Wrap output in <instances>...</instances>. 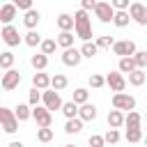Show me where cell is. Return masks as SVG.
Masks as SVG:
<instances>
[{
	"instance_id": "28",
	"label": "cell",
	"mask_w": 147,
	"mask_h": 147,
	"mask_svg": "<svg viewBox=\"0 0 147 147\" xmlns=\"http://www.w3.org/2000/svg\"><path fill=\"white\" fill-rule=\"evenodd\" d=\"M30 106L28 103H18L16 108H14V117L18 119V122H25V119H30Z\"/></svg>"
},
{
	"instance_id": "36",
	"label": "cell",
	"mask_w": 147,
	"mask_h": 147,
	"mask_svg": "<svg viewBox=\"0 0 147 147\" xmlns=\"http://www.w3.org/2000/svg\"><path fill=\"white\" fill-rule=\"evenodd\" d=\"M124 136H126L129 142H140V140H142V129H140V126H136V129H126Z\"/></svg>"
},
{
	"instance_id": "45",
	"label": "cell",
	"mask_w": 147,
	"mask_h": 147,
	"mask_svg": "<svg viewBox=\"0 0 147 147\" xmlns=\"http://www.w3.org/2000/svg\"><path fill=\"white\" fill-rule=\"evenodd\" d=\"M9 147H25L21 140H14V142H9Z\"/></svg>"
},
{
	"instance_id": "11",
	"label": "cell",
	"mask_w": 147,
	"mask_h": 147,
	"mask_svg": "<svg viewBox=\"0 0 147 147\" xmlns=\"http://www.w3.org/2000/svg\"><path fill=\"white\" fill-rule=\"evenodd\" d=\"M103 83H106L113 92H124V87H126V80H124V76H122L119 71H110V74L103 78Z\"/></svg>"
},
{
	"instance_id": "15",
	"label": "cell",
	"mask_w": 147,
	"mask_h": 147,
	"mask_svg": "<svg viewBox=\"0 0 147 147\" xmlns=\"http://www.w3.org/2000/svg\"><path fill=\"white\" fill-rule=\"evenodd\" d=\"M16 14H18V9H16L11 2H7V5H0V21H2L5 25H9V23L16 18Z\"/></svg>"
},
{
	"instance_id": "38",
	"label": "cell",
	"mask_w": 147,
	"mask_h": 147,
	"mask_svg": "<svg viewBox=\"0 0 147 147\" xmlns=\"http://www.w3.org/2000/svg\"><path fill=\"white\" fill-rule=\"evenodd\" d=\"M103 142H108V145H117V142H119V131H117V129H108V131L103 133Z\"/></svg>"
},
{
	"instance_id": "5",
	"label": "cell",
	"mask_w": 147,
	"mask_h": 147,
	"mask_svg": "<svg viewBox=\"0 0 147 147\" xmlns=\"http://www.w3.org/2000/svg\"><path fill=\"white\" fill-rule=\"evenodd\" d=\"M113 108H117V110H133L136 108V99L131 96V94H126V92H115L113 94Z\"/></svg>"
},
{
	"instance_id": "4",
	"label": "cell",
	"mask_w": 147,
	"mask_h": 147,
	"mask_svg": "<svg viewBox=\"0 0 147 147\" xmlns=\"http://www.w3.org/2000/svg\"><path fill=\"white\" fill-rule=\"evenodd\" d=\"M0 85H2V90H7V92H11V90H16L18 85H21V74L11 67V69H5V74L0 76Z\"/></svg>"
},
{
	"instance_id": "46",
	"label": "cell",
	"mask_w": 147,
	"mask_h": 147,
	"mask_svg": "<svg viewBox=\"0 0 147 147\" xmlns=\"http://www.w3.org/2000/svg\"><path fill=\"white\" fill-rule=\"evenodd\" d=\"M64 147H74V145H64Z\"/></svg>"
},
{
	"instance_id": "2",
	"label": "cell",
	"mask_w": 147,
	"mask_h": 147,
	"mask_svg": "<svg viewBox=\"0 0 147 147\" xmlns=\"http://www.w3.org/2000/svg\"><path fill=\"white\" fill-rule=\"evenodd\" d=\"M0 129L5 133H16L18 131V119L14 117V110L0 106Z\"/></svg>"
},
{
	"instance_id": "8",
	"label": "cell",
	"mask_w": 147,
	"mask_h": 147,
	"mask_svg": "<svg viewBox=\"0 0 147 147\" xmlns=\"http://www.w3.org/2000/svg\"><path fill=\"white\" fill-rule=\"evenodd\" d=\"M126 11H129V16H131L138 25H147V7H145L142 2H129Z\"/></svg>"
},
{
	"instance_id": "40",
	"label": "cell",
	"mask_w": 147,
	"mask_h": 147,
	"mask_svg": "<svg viewBox=\"0 0 147 147\" xmlns=\"http://www.w3.org/2000/svg\"><path fill=\"white\" fill-rule=\"evenodd\" d=\"M106 83H103V76H99V74H92L90 76V87H94V90H99V87H103Z\"/></svg>"
},
{
	"instance_id": "3",
	"label": "cell",
	"mask_w": 147,
	"mask_h": 147,
	"mask_svg": "<svg viewBox=\"0 0 147 147\" xmlns=\"http://www.w3.org/2000/svg\"><path fill=\"white\" fill-rule=\"evenodd\" d=\"M41 103H44V108L46 110H60V106H62V99H60V92H55V90H51V87H46V90H41Z\"/></svg>"
},
{
	"instance_id": "27",
	"label": "cell",
	"mask_w": 147,
	"mask_h": 147,
	"mask_svg": "<svg viewBox=\"0 0 147 147\" xmlns=\"http://www.w3.org/2000/svg\"><path fill=\"white\" fill-rule=\"evenodd\" d=\"M60 110H62V115H64L67 119H71V117H76V115H78V106H76L74 101H62Z\"/></svg>"
},
{
	"instance_id": "33",
	"label": "cell",
	"mask_w": 147,
	"mask_h": 147,
	"mask_svg": "<svg viewBox=\"0 0 147 147\" xmlns=\"http://www.w3.org/2000/svg\"><path fill=\"white\" fill-rule=\"evenodd\" d=\"M39 48H41L44 55H53L55 48H57V44H55V39H41L39 41Z\"/></svg>"
},
{
	"instance_id": "34",
	"label": "cell",
	"mask_w": 147,
	"mask_h": 147,
	"mask_svg": "<svg viewBox=\"0 0 147 147\" xmlns=\"http://www.w3.org/2000/svg\"><path fill=\"white\" fill-rule=\"evenodd\" d=\"M87 99H90V92H87L85 87H76V90H74V99H71V101H74L76 106H80V103H85Z\"/></svg>"
},
{
	"instance_id": "7",
	"label": "cell",
	"mask_w": 147,
	"mask_h": 147,
	"mask_svg": "<svg viewBox=\"0 0 147 147\" xmlns=\"http://www.w3.org/2000/svg\"><path fill=\"white\" fill-rule=\"evenodd\" d=\"M113 14H115V9L110 7L108 0H99V2H94V16H96L101 23H110V21H113Z\"/></svg>"
},
{
	"instance_id": "44",
	"label": "cell",
	"mask_w": 147,
	"mask_h": 147,
	"mask_svg": "<svg viewBox=\"0 0 147 147\" xmlns=\"http://www.w3.org/2000/svg\"><path fill=\"white\" fill-rule=\"evenodd\" d=\"M94 2H96V0H80V9L90 11V9H94Z\"/></svg>"
},
{
	"instance_id": "25",
	"label": "cell",
	"mask_w": 147,
	"mask_h": 147,
	"mask_svg": "<svg viewBox=\"0 0 147 147\" xmlns=\"http://www.w3.org/2000/svg\"><path fill=\"white\" fill-rule=\"evenodd\" d=\"M133 69H138V67H136V62H133L131 55L119 57V64H117V71H119V74H129V71H133Z\"/></svg>"
},
{
	"instance_id": "32",
	"label": "cell",
	"mask_w": 147,
	"mask_h": 147,
	"mask_svg": "<svg viewBox=\"0 0 147 147\" xmlns=\"http://www.w3.org/2000/svg\"><path fill=\"white\" fill-rule=\"evenodd\" d=\"M37 140L39 142H51L53 140V129L51 126H37Z\"/></svg>"
},
{
	"instance_id": "18",
	"label": "cell",
	"mask_w": 147,
	"mask_h": 147,
	"mask_svg": "<svg viewBox=\"0 0 147 147\" xmlns=\"http://www.w3.org/2000/svg\"><path fill=\"white\" fill-rule=\"evenodd\" d=\"M129 21H131V16H129V11H126V9H115V14H113V21H110V23H115L117 28H126V25H129Z\"/></svg>"
},
{
	"instance_id": "12",
	"label": "cell",
	"mask_w": 147,
	"mask_h": 147,
	"mask_svg": "<svg viewBox=\"0 0 147 147\" xmlns=\"http://www.w3.org/2000/svg\"><path fill=\"white\" fill-rule=\"evenodd\" d=\"M80 60H83V55H80V51L74 48V46H69V48L62 51V62H64L67 67H78Z\"/></svg>"
},
{
	"instance_id": "37",
	"label": "cell",
	"mask_w": 147,
	"mask_h": 147,
	"mask_svg": "<svg viewBox=\"0 0 147 147\" xmlns=\"http://www.w3.org/2000/svg\"><path fill=\"white\" fill-rule=\"evenodd\" d=\"M39 103H41V90L32 87V90H30V94H28V106L32 108V106H39Z\"/></svg>"
},
{
	"instance_id": "6",
	"label": "cell",
	"mask_w": 147,
	"mask_h": 147,
	"mask_svg": "<svg viewBox=\"0 0 147 147\" xmlns=\"http://www.w3.org/2000/svg\"><path fill=\"white\" fill-rule=\"evenodd\" d=\"M30 117L37 122V126H51V124H53V113L46 110L44 106H32Z\"/></svg>"
},
{
	"instance_id": "41",
	"label": "cell",
	"mask_w": 147,
	"mask_h": 147,
	"mask_svg": "<svg viewBox=\"0 0 147 147\" xmlns=\"http://www.w3.org/2000/svg\"><path fill=\"white\" fill-rule=\"evenodd\" d=\"M87 142H90V147H103V145H106V142H103V136H99V133H92Z\"/></svg>"
},
{
	"instance_id": "26",
	"label": "cell",
	"mask_w": 147,
	"mask_h": 147,
	"mask_svg": "<svg viewBox=\"0 0 147 147\" xmlns=\"http://www.w3.org/2000/svg\"><path fill=\"white\" fill-rule=\"evenodd\" d=\"M55 23H57L60 30H74V16L71 14H60L55 18Z\"/></svg>"
},
{
	"instance_id": "14",
	"label": "cell",
	"mask_w": 147,
	"mask_h": 147,
	"mask_svg": "<svg viewBox=\"0 0 147 147\" xmlns=\"http://www.w3.org/2000/svg\"><path fill=\"white\" fill-rule=\"evenodd\" d=\"M39 21H41V14H39L34 7L25 9V16H23V25H25L28 30H34V28L39 25Z\"/></svg>"
},
{
	"instance_id": "20",
	"label": "cell",
	"mask_w": 147,
	"mask_h": 147,
	"mask_svg": "<svg viewBox=\"0 0 147 147\" xmlns=\"http://www.w3.org/2000/svg\"><path fill=\"white\" fill-rule=\"evenodd\" d=\"M67 85H69V80H67V76H64V74H55V76H51V83H48V87H51V90L62 92Z\"/></svg>"
},
{
	"instance_id": "1",
	"label": "cell",
	"mask_w": 147,
	"mask_h": 147,
	"mask_svg": "<svg viewBox=\"0 0 147 147\" xmlns=\"http://www.w3.org/2000/svg\"><path fill=\"white\" fill-rule=\"evenodd\" d=\"M74 32L78 39L83 41H90L92 39V21H90V11L85 9H78L74 14Z\"/></svg>"
},
{
	"instance_id": "42",
	"label": "cell",
	"mask_w": 147,
	"mask_h": 147,
	"mask_svg": "<svg viewBox=\"0 0 147 147\" xmlns=\"http://www.w3.org/2000/svg\"><path fill=\"white\" fill-rule=\"evenodd\" d=\"M11 5H14L16 9H23V11H25V9L32 7V0H11Z\"/></svg>"
},
{
	"instance_id": "10",
	"label": "cell",
	"mask_w": 147,
	"mask_h": 147,
	"mask_svg": "<svg viewBox=\"0 0 147 147\" xmlns=\"http://www.w3.org/2000/svg\"><path fill=\"white\" fill-rule=\"evenodd\" d=\"M113 53L115 55H119V57H126V55H133L138 48H136V41H131V39H124V41H113Z\"/></svg>"
},
{
	"instance_id": "29",
	"label": "cell",
	"mask_w": 147,
	"mask_h": 147,
	"mask_svg": "<svg viewBox=\"0 0 147 147\" xmlns=\"http://www.w3.org/2000/svg\"><path fill=\"white\" fill-rule=\"evenodd\" d=\"M78 51H80V55H83V57H94V55L99 53V48H96V44H94V41H83V46H80Z\"/></svg>"
},
{
	"instance_id": "30",
	"label": "cell",
	"mask_w": 147,
	"mask_h": 147,
	"mask_svg": "<svg viewBox=\"0 0 147 147\" xmlns=\"http://www.w3.org/2000/svg\"><path fill=\"white\" fill-rule=\"evenodd\" d=\"M14 60H16V55H14L11 51L0 53V69H2V71H5V69H11V67H14Z\"/></svg>"
},
{
	"instance_id": "13",
	"label": "cell",
	"mask_w": 147,
	"mask_h": 147,
	"mask_svg": "<svg viewBox=\"0 0 147 147\" xmlns=\"http://www.w3.org/2000/svg\"><path fill=\"white\" fill-rule=\"evenodd\" d=\"M76 117H80L83 122H92V119H96V106H94V103H90V101L80 103V106H78V115H76Z\"/></svg>"
},
{
	"instance_id": "22",
	"label": "cell",
	"mask_w": 147,
	"mask_h": 147,
	"mask_svg": "<svg viewBox=\"0 0 147 147\" xmlns=\"http://www.w3.org/2000/svg\"><path fill=\"white\" fill-rule=\"evenodd\" d=\"M48 83H51V76L44 74V71H37V74L32 76V87H37V90H46Z\"/></svg>"
},
{
	"instance_id": "31",
	"label": "cell",
	"mask_w": 147,
	"mask_h": 147,
	"mask_svg": "<svg viewBox=\"0 0 147 147\" xmlns=\"http://www.w3.org/2000/svg\"><path fill=\"white\" fill-rule=\"evenodd\" d=\"M23 41H25L30 48H34V46H39V41H41V34H39L37 30H28V32H25V37H23Z\"/></svg>"
},
{
	"instance_id": "16",
	"label": "cell",
	"mask_w": 147,
	"mask_h": 147,
	"mask_svg": "<svg viewBox=\"0 0 147 147\" xmlns=\"http://www.w3.org/2000/svg\"><path fill=\"white\" fill-rule=\"evenodd\" d=\"M142 124V115L133 108V110H129V115H124V124L122 126H126V129H136V126H140Z\"/></svg>"
},
{
	"instance_id": "35",
	"label": "cell",
	"mask_w": 147,
	"mask_h": 147,
	"mask_svg": "<svg viewBox=\"0 0 147 147\" xmlns=\"http://www.w3.org/2000/svg\"><path fill=\"white\" fill-rule=\"evenodd\" d=\"M131 57H133V62H136L138 69H145L147 67V51H136Z\"/></svg>"
},
{
	"instance_id": "17",
	"label": "cell",
	"mask_w": 147,
	"mask_h": 147,
	"mask_svg": "<svg viewBox=\"0 0 147 147\" xmlns=\"http://www.w3.org/2000/svg\"><path fill=\"white\" fill-rule=\"evenodd\" d=\"M74 32L71 30H60V34H57V39H55V44L60 46V48H69V46H74Z\"/></svg>"
},
{
	"instance_id": "39",
	"label": "cell",
	"mask_w": 147,
	"mask_h": 147,
	"mask_svg": "<svg viewBox=\"0 0 147 147\" xmlns=\"http://www.w3.org/2000/svg\"><path fill=\"white\" fill-rule=\"evenodd\" d=\"M113 41H115V39H113L110 34H101V37H96V41H94V44H96V48L101 51V48H110V46H113Z\"/></svg>"
},
{
	"instance_id": "19",
	"label": "cell",
	"mask_w": 147,
	"mask_h": 147,
	"mask_svg": "<svg viewBox=\"0 0 147 147\" xmlns=\"http://www.w3.org/2000/svg\"><path fill=\"white\" fill-rule=\"evenodd\" d=\"M145 80H147V74H145V69H133V71H129V83H131L133 87H140V85H145Z\"/></svg>"
},
{
	"instance_id": "24",
	"label": "cell",
	"mask_w": 147,
	"mask_h": 147,
	"mask_svg": "<svg viewBox=\"0 0 147 147\" xmlns=\"http://www.w3.org/2000/svg\"><path fill=\"white\" fill-rule=\"evenodd\" d=\"M80 131H83V119H80V117H71V119H67V124H64V133L74 136V133H80Z\"/></svg>"
},
{
	"instance_id": "48",
	"label": "cell",
	"mask_w": 147,
	"mask_h": 147,
	"mask_svg": "<svg viewBox=\"0 0 147 147\" xmlns=\"http://www.w3.org/2000/svg\"><path fill=\"white\" fill-rule=\"evenodd\" d=\"M0 5H2V0H0Z\"/></svg>"
},
{
	"instance_id": "21",
	"label": "cell",
	"mask_w": 147,
	"mask_h": 147,
	"mask_svg": "<svg viewBox=\"0 0 147 147\" xmlns=\"http://www.w3.org/2000/svg\"><path fill=\"white\" fill-rule=\"evenodd\" d=\"M30 64H32V69H34V71H44V69L48 67V55H44V53L32 55V57H30Z\"/></svg>"
},
{
	"instance_id": "43",
	"label": "cell",
	"mask_w": 147,
	"mask_h": 147,
	"mask_svg": "<svg viewBox=\"0 0 147 147\" xmlns=\"http://www.w3.org/2000/svg\"><path fill=\"white\" fill-rule=\"evenodd\" d=\"M110 7L113 9H126L129 7V0H110Z\"/></svg>"
},
{
	"instance_id": "9",
	"label": "cell",
	"mask_w": 147,
	"mask_h": 147,
	"mask_svg": "<svg viewBox=\"0 0 147 147\" xmlns=\"http://www.w3.org/2000/svg\"><path fill=\"white\" fill-rule=\"evenodd\" d=\"M0 37H2V41H5L7 46H11V48H14V46H18V44L23 41V37L18 34V30H16V28H14L11 23L2 28V32H0Z\"/></svg>"
},
{
	"instance_id": "23",
	"label": "cell",
	"mask_w": 147,
	"mask_h": 147,
	"mask_svg": "<svg viewBox=\"0 0 147 147\" xmlns=\"http://www.w3.org/2000/svg\"><path fill=\"white\" fill-rule=\"evenodd\" d=\"M122 124H124V113L117 110V108L110 110V113H108V126H110V129H119Z\"/></svg>"
},
{
	"instance_id": "47",
	"label": "cell",
	"mask_w": 147,
	"mask_h": 147,
	"mask_svg": "<svg viewBox=\"0 0 147 147\" xmlns=\"http://www.w3.org/2000/svg\"><path fill=\"white\" fill-rule=\"evenodd\" d=\"M0 76H2V69H0Z\"/></svg>"
}]
</instances>
